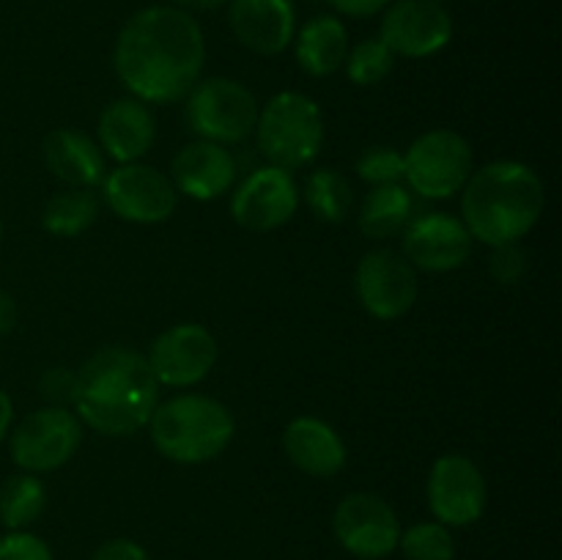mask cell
<instances>
[{
  "label": "cell",
  "instance_id": "cell-1",
  "mask_svg": "<svg viewBox=\"0 0 562 560\" xmlns=\"http://www.w3.org/2000/svg\"><path fill=\"white\" fill-rule=\"evenodd\" d=\"M206 38L195 16L176 5H148L121 27L113 66L126 91L146 104H173L201 80Z\"/></svg>",
  "mask_w": 562,
  "mask_h": 560
},
{
  "label": "cell",
  "instance_id": "cell-2",
  "mask_svg": "<svg viewBox=\"0 0 562 560\" xmlns=\"http://www.w3.org/2000/svg\"><path fill=\"white\" fill-rule=\"evenodd\" d=\"M157 404L159 382L140 351L108 346L77 371L71 412L104 437L137 434L148 426Z\"/></svg>",
  "mask_w": 562,
  "mask_h": 560
},
{
  "label": "cell",
  "instance_id": "cell-3",
  "mask_svg": "<svg viewBox=\"0 0 562 560\" xmlns=\"http://www.w3.org/2000/svg\"><path fill=\"white\" fill-rule=\"evenodd\" d=\"M461 192V223L472 239L488 247L519 242L536 228L547 206L541 176L514 159L483 165Z\"/></svg>",
  "mask_w": 562,
  "mask_h": 560
},
{
  "label": "cell",
  "instance_id": "cell-4",
  "mask_svg": "<svg viewBox=\"0 0 562 560\" xmlns=\"http://www.w3.org/2000/svg\"><path fill=\"white\" fill-rule=\"evenodd\" d=\"M151 443L165 459L203 464L225 453L236 434V421L212 395L181 393L162 401L148 421Z\"/></svg>",
  "mask_w": 562,
  "mask_h": 560
},
{
  "label": "cell",
  "instance_id": "cell-5",
  "mask_svg": "<svg viewBox=\"0 0 562 560\" xmlns=\"http://www.w3.org/2000/svg\"><path fill=\"white\" fill-rule=\"evenodd\" d=\"M258 152L269 165L283 170L307 168L324 143L322 108L307 93L280 91L258 110Z\"/></svg>",
  "mask_w": 562,
  "mask_h": 560
},
{
  "label": "cell",
  "instance_id": "cell-6",
  "mask_svg": "<svg viewBox=\"0 0 562 560\" xmlns=\"http://www.w3.org/2000/svg\"><path fill=\"white\" fill-rule=\"evenodd\" d=\"M184 102L187 124L201 141L231 146V143L247 141L256 132L261 108L256 102V93L239 80H231V77L198 80Z\"/></svg>",
  "mask_w": 562,
  "mask_h": 560
},
{
  "label": "cell",
  "instance_id": "cell-7",
  "mask_svg": "<svg viewBox=\"0 0 562 560\" xmlns=\"http://www.w3.org/2000/svg\"><path fill=\"white\" fill-rule=\"evenodd\" d=\"M475 154L464 135L453 130L423 132L404 154V179L412 192L445 201L464 190Z\"/></svg>",
  "mask_w": 562,
  "mask_h": 560
},
{
  "label": "cell",
  "instance_id": "cell-8",
  "mask_svg": "<svg viewBox=\"0 0 562 560\" xmlns=\"http://www.w3.org/2000/svg\"><path fill=\"white\" fill-rule=\"evenodd\" d=\"M80 445V417L69 406H44L16 423L9 439V453L22 472L42 475L71 461Z\"/></svg>",
  "mask_w": 562,
  "mask_h": 560
},
{
  "label": "cell",
  "instance_id": "cell-9",
  "mask_svg": "<svg viewBox=\"0 0 562 560\" xmlns=\"http://www.w3.org/2000/svg\"><path fill=\"white\" fill-rule=\"evenodd\" d=\"M401 522L393 505L373 492H351L335 505V541L360 560H382L398 549Z\"/></svg>",
  "mask_w": 562,
  "mask_h": 560
},
{
  "label": "cell",
  "instance_id": "cell-10",
  "mask_svg": "<svg viewBox=\"0 0 562 560\" xmlns=\"http://www.w3.org/2000/svg\"><path fill=\"white\" fill-rule=\"evenodd\" d=\"M102 201L115 217L137 225L165 223L176 212L179 192L168 173L143 163H126L108 170L102 181Z\"/></svg>",
  "mask_w": 562,
  "mask_h": 560
},
{
  "label": "cell",
  "instance_id": "cell-11",
  "mask_svg": "<svg viewBox=\"0 0 562 560\" xmlns=\"http://www.w3.org/2000/svg\"><path fill=\"white\" fill-rule=\"evenodd\" d=\"M428 508L448 527H470L483 516L488 486L481 467L461 453L439 456L428 472Z\"/></svg>",
  "mask_w": 562,
  "mask_h": 560
},
{
  "label": "cell",
  "instance_id": "cell-12",
  "mask_svg": "<svg viewBox=\"0 0 562 560\" xmlns=\"http://www.w3.org/2000/svg\"><path fill=\"white\" fill-rule=\"evenodd\" d=\"M360 305L379 322L406 316L417 302V269L395 250H371L360 258L355 272Z\"/></svg>",
  "mask_w": 562,
  "mask_h": 560
},
{
  "label": "cell",
  "instance_id": "cell-13",
  "mask_svg": "<svg viewBox=\"0 0 562 560\" xmlns=\"http://www.w3.org/2000/svg\"><path fill=\"white\" fill-rule=\"evenodd\" d=\"M379 38L401 58H431L453 38V16L428 0H395L382 11Z\"/></svg>",
  "mask_w": 562,
  "mask_h": 560
},
{
  "label": "cell",
  "instance_id": "cell-14",
  "mask_svg": "<svg viewBox=\"0 0 562 560\" xmlns=\"http://www.w3.org/2000/svg\"><path fill=\"white\" fill-rule=\"evenodd\" d=\"M146 360L159 388H192L212 373L217 338L203 324H176L157 335Z\"/></svg>",
  "mask_w": 562,
  "mask_h": 560
},
{
  "label": "cell",
  "instance_id": "cell-15",
  "mask_svg": "<svg viewBox=\"0 0 562 560\" xmlns=\"http://www.w3.org/2000/svg\"><path fill=\"white\" fill-rule=\"evenodd\" d=\"M300 206V190L289 170L263 165L256 168L231 198V214L236 223L256 234L280 228L289 223Z\"/></svg>",
  "mask_w": 562,
  "mask_h": 560
},
{
  "label": "cell",
  "instance_id": "cell-16",
  "mask_svg": "<svg viewBox=\"0 0 562 560\" xmlns=\"http://www.w3.org/2000/svg\"><path fill=\"white\" fill-rule=\"evenodd\" d=\"M401 236H404V258L423 272H453L467 264L475 242L467 225L448 212L412 217Z\"/></svg>",
  "mask_w": 562,
  "mask_h": 560
},
{
  "label": "cell",
  "instance_id": "cell-17",
  "mask_svg": "<svg viewBox=\"0 0 562 560\" xmlns=\"http://www.w3.org/2000/svg\"><path fill=\"white\" fill-rule=\"evenodd\" d=\"M228 22L241 47L272 58L294 42V0H231Z\"/></svg>",
  "mask_w": 562,
  "mask_h": 560
},
{
  "label": "cell",
  "instance_id": "cell-18",
  "mask_svg": "<svg viewBox=\"0 0 562 560\" xmlns=\"http://www.w3.org/2000/svg\"><path fill=\"white\" fill-rule=\"evenodd\" d=\"M170 181L176 192H184L192 201H214L236 184V159L220 143L198 137L176 152Z\"/></svg>",
  "mask_w": 562,
  "mask_h": 560
},
{
  "label": "cell",
  "instance_id": "cell-19",
  "mask_svg": "<svg viewBox=\"0 0 562 560\" xmlns=\"http://www.w3.org/2000/svg\"><path fill=\"white\" fill-rule=\"evenodd\" d=\"M99 148L104 157L115 159L119 165L140 163L154 146L157 137V121L146 102L135 97H124L110 102L102 110L97 124Z\"/></svg>",
  "mask_w": 562,
  "mask_h": 560
},
{
  "label": "cell",
  "instance_id": "cell-20",
  "mask_svg": "<svg viewBox=\"0 0 562 560\" xmlns=\"http://www.w3.org/2000/svg\"><path fill=\"white\" fill-rule=\"evenodd\" d=\"M283 450L296 470L313 478H335L346 467L344 439L322 417H294L283 432Z\"/></svg>",
  "mask_w": 562,
  "mask_h": 560
},
{
  "label": "cell",
  "instance_id": "cell-21",
  "mask_svg": "<svg viewBox=\"0 0 562 560\" xmlns=\"http://www.w3.org/2000/svg\"><path fill=\"white\" fill-rule=\"evenodd\" d=\"M44 165L66 187L97 190L108 176V159L99 143L77 130H55L44 137Z\"/></svg>",
  "mask_w": 562,
  "mask_h": 560
},
{
  "label": "cell",
  "instance_id": "cell-22",
  "mask_svg": "<svg viewBox=\"0 0 562 560\" xmlns=\"http://www.w3.org/2000/svg\"><path fill=\"white\" fill-rule=\"evenodd\" d=\"M296 64L311 77H329L344 69L349 55V33L335 14H318L294 33Z\"/></svg>",
  "mask_w": 562,
  "mask_h": 560
},
{
  "label": "cell",
  "instance_id": "cell-23",
  "mask_svg": "<svg viewBox=\"0 0 562 560\" xmlns=\"http://www.w3.org/2000/svg\"><path fill=\"white\" fill-rule=\"evenodd\" d=\"M415 212V198L404 184H379L362 201L357 223L368 239H390L409 225Z\"/></svg>",
  "mask_w": 562,
  "mask_h": 560
},
{
  "label": "cell",
  "instance_id": "cell-24",
  "mask_svg": "<svg viewBox=\"0 0 562 560\" xmlns=\"http://www.w3.org/2000/svg\"><path fill=\"white\" fill-rule=\"evenodd\" d=\"M99 217V195L97 190L86 187H66L55 192L42 212V225L53 236H80L91 228Z\"/></svg>",
  "mask_w": 562,
  "mask_h": 560
},
{
  "label": "cell",
  "instance_id": "cell-25",
  "mask_svg": "<svg viewBox=\"0 0 562 560\" xmlns=\"http://www.w3.org/2000/svg\"><path fill=\"white\" fill-rule=\"evenodd\" d=\"M47 505V489L33 472H16L0 486V522L5 530H27Z\"/></svg>",
  "mask_w": 562,
  "mask_h": 560
},
{
  "label": "cell",
  "instance_id": "cell-26",
  "mask_svg": "<svg viewBox=\"0 0 562 560\" xmlns=\"http://www.w3.org/2000/svg\"><path fill=\"white\" fill-rule=\"evenodd\" d=\"M305 203L324 223H344L355 209V190L335 168H318L305 181Z\"/></svg>",
  "mask_w": 562,
  "mask_h": 560
},
{
  "label": "cell",
  "instance_id": "cell-27",
  "mask_svg": "<svg viewBox=\"0 0 562 560\" xmlns=\"http://www.w3.org/2000/svg\"><path fill=\"white\" fill-rule=\"evenodd\" d=\"M398 549L406 560H453L456 538L442 522H417L401 530Z\"/></svg>",
  "mask_w": 562,
  "mask_h": 560
},
{
  "label": "cell",
  "instance_id": "cell-28",
  "mask_svg": "<svg viewBox=\"0 0 562 560\" xmlns=\"http://www.w3.org/2000/svg\"><path fill=\"white\" fill-rule=\"evenodd\" d=\"M395 55L390 53L382 38H366L346 55V75L355 86H379L393 71Z\"/></svg>",
  "mask_w": 562,
  "mask_h": 560
},
{
  "label": "cell",
  "instance_id": "cell-29",
  "mask_svg": "<svg viewBox=\"0 0 562 560\" xmlns=\"http://www.w3.org/2000/svg\"><path fill=\"white\" fill-rule=\"evenodd\" d=\"M357 176L371 187L404 181V154L390 146H371L357 159Z\"/></svg>",
  "mask_w": 562,
  "mask_h": 560
},
{
  "label": "cell",
  "instance_id": "cell-30",
  "mask_svg": "<svg viewBox=\"0 0 562 560\" xmlns=\"http://www.w3.org/2000/svg\"><path fill=\"white\" fill-rule=\"evenodd\" d=\"M488 275L503 285H516L525 280L527 275V253L519 242H508V245L492 247V258H488Z\"/></svg>",
  "mask_w": 562,
  "mask_h": 560
},
{
  "label": "cell",
  "instance_id": "cell-31",
  "mask_svg": "<svg viewBox=\"0 0 562 560\" xmlns=\"http://www.w3.org/2000/svg\"><path fill=\"white\" fill-rule=\"evenodd\" d=\"M0 560H55V555L36 533L9 530L0 538Z\"/></svg>",
  "mask_w": 562,
  "mask_h": 560
},
{
  "label": "cell",
  "instance_id": "cell-32",
  "mask_svg": "<svg viewBox=\"0 0 562 560\" xmlns=\"http://www.w3.org/2000/svg\"><path fill=\"white\" fill-rule=\"evenodd\" d=\"M38 384H42L44 399L53 401L49 406H69L75 401L77 371H69V368H49Z\"/></svg>",
  "mask_w": 562,
  "mask_h": 560
},
{
  "label": "cell",
  "instance_id": "cell-33",
  "mask_svg": "<svg viewBox=\"0 0 562 560\" xmlns=\"http://www.w3.org/2000/svg\"><path fill=\"white\" fill-rule=\"evenodd\" d=\"M91 560H151L146 549L140 547L132 538H110L104 541L97 552L91 555Z\"/></svg>",
  "mask_w": 562,
  "mask_h": 560
},
{
  "label": "cell",
  "instance_id": "cell-34",
  "mask_svg": "<svg viewBox=\"0 0 562 560\" xmlns=\"http://www.w3.org/2000/svg\"><path fill=\"white\" fill-rule=\"evenodd\" d=\"M338 14L351 16V20H366V16H376L387 9L393 0H327Z\"/></svg>",
  "mask_w": 562,
  "mask_h": 560
},
{
  "label": "cell",
  "instance_id": "cell-35",
  "mask_svg": "<svg viewBox=\"0 0 562 560\" xmlns=\"http://www.w3.org/2000/svg\"><path fill=\"white\" fill-rule=\"evenodd\" d=\"M16 302L5 289H0V335H9L16 327Z\"/></svg>",
  "mask_w": 562,
  "mask_h": 560
},
{
  "label": "cell",
  "instance_id": "cell-36",
  "mask_svg": "<svg viewBox=\"0 0 562 560\" xmlns=\"http://www.w3.org/2000/svg\"><path fill=\"white\" fill-rule=\"evenodd\" d=\"M11 421H14V401H11V395L0 388V443H3L5 434L11 432Z\"/></svg>",
  "mask_w": 562,
  "mask_h": 560
},
{
  "label": "cell",
  "instance_id": "cell-37",
  "mask_svg": "<svg viewBox=\"0 0 562 560\" xmlns=\"http://www.w3.org/2000/svg\"><path fill=\"white\" fill-rule=\"evenodd\" d=\"M231 0H173L176 9H184V11H214V9H223L228 5Z\"/></svg>",
  "mask_w": 562,
  "mask_h": 560
},
{
  "label": "cell",
  "instance_id": "cell-38",
  "mask_svg": "<svg viewBox=\"0 0 562 560\" xmlns=\"http://www.w3.org/2000/svg\"><path fill=\"white\" fill-rule=\"evenodd\" d=\"M428 3H439V5H445V3H448V0H428Z\"/></svg>",
  "mask_w": 562,
  "mask_h": 560
},
{
  "label": "cell",
  "instance_id": "cell-39",
  "mask_svg": "<svg viewBox=\"0 0 562 560\" xmlns=\"http://www.w3.org/2000/svg\"><path fill=\"white\" fill-rule=\"evenodd\" d=\"M0 239H3V220H0Z\"/></svg>",
  "mask_w": 562,
  "mask_h": 560
}]
</instances>
